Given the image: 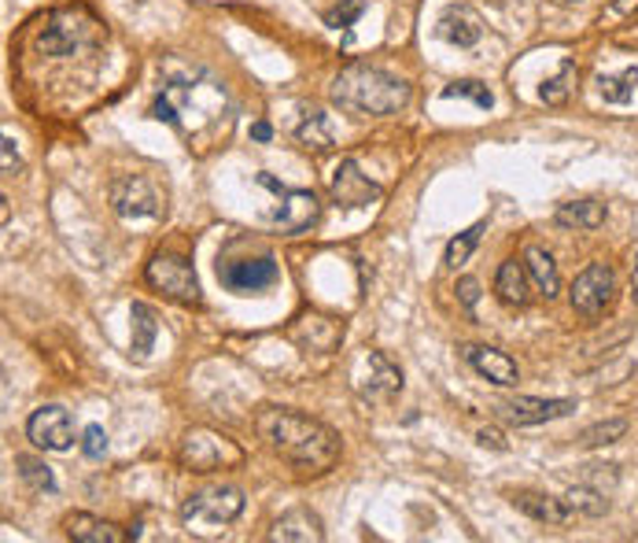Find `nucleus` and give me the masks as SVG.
<instances>
[{"label":"nucleus","instance_id":"nucleus-17","mask_svg":"<svg viewBox=\"0 0 638 543\" xmlns=\"http://www.w3.org/2000/svg\"><path fill=\"white\" fill-rule=\"evenodd\" d=\"M321 540H326V525L307 507L285 510L270 529V543H321Z\"/></svg>","mask_w":638,"mask_h":543},{"label":"nucleus","instance_id":"nucleus-7","mask_svg":"<svg viewBox=\"0 0 638 543\" xmlns=\"http://www.w3.org/2000/svg\"><path fill=\"white\" fill-rule=\"evenodd\" d=\"M255 181L259 185H266L270 193L277 196V207H273V215H270V226H277L285 237L307 234V229L318 223L321 204H318V196H314L310 189H285L273 174H259Z\"/></svg>","mask_w":638,"mask_h":543},{"label":"nucleus","instance_id":"nucleus-37","mask_svg":"<svg viewBox=\"0 0 638 543\" xmlns=\"http://www.w3.org/2000/svg\"><path fill=\"white\" fill-rule=\"evenodd\" d=\"M454 293H458L462 307H469V310H472V307H476V299H480V281H476V278H462Z\"/></svg>","mask_w":638,"mask_h":543},{"label":"nucleus","instance_id":"nucleus-27","mask_svg":"<svg viewBox=\"0 0 638 543\" xmlns=\"http://www.w3.org/2000/svg\"><path fill=\"white\" fill-rule=\"evenodd\" d=\"M576 78H580V67H576L572 59H565V64L557 67V75H554V78H546V82H543L539 100H543V104H550V108H561L565 100L572 97Z\"/></svg>","mask_w":638,"mask_h":543},{"label":"nucleus","instance_id":"nucleus-1","mask_svg":"<svg viewBox=\"0 0 638 543\" xmlns=\"http://www.w3.org/2000/svg\"><path fill=\"white\" fill-rule=\"evenodd\" d=\"M151 118L174 126L189 140H207L210 134L226 129L229 97L218 78H210L204 67H170L156 100H151Z\"/></svg>","mask_w":638,"mask_h":543},{"label":"nucleus","instance_id":"nucleus-24","mask_svg":"<svg viewBox=\"0 0 638 543\" xmlns=\"http://www.w3.org/2000/svg\"><path fill=\"white\" fill-rule=\"evenodd\" d=\"M554 223L561 229H597L605 223V204H597V200H572V204L557 207Z\"/></svg>","mask_w":638,"mask_h":543},{"label":"nucleus","instance_id":"nucleus-13","mask_svg":"<svg viewBox=\"0 0 638 543\" xmlns=\"http://www.w3.org/2000/svg\"><path fill=\"white\" fill-rule=\"evenodd\" d=\"M26 440L42 451H70L75 448V421H70V410L59 404L37 407L34 415L26 418Z\"/></svg>","mask_w":638,"mask_h":543},{"label":"nucleus","instance_id":"nucleus-22","mask_svg":"<svg viewBox=\"0 0 638 543\" xmlns=\"http://www.w3.org/2000/svg\"><path fill=\"white\" fill-rule=\"evenodd\" d=\"M292 337L299 340L303 348L314 351H332L343 340V326L337 318H321V315H307L292 326Z\"/></svg>","mask_w":638,"mask_h":543},{"label":"nucleus","instance_id":"nucleus-10","mask_svg":"<svg viewBox=\"0 0 638 543\" xmlns=\"http://www.w3.org/2000/svg\"><path fill=\"white\" fill-rule=\"evenodd\" d=\"M613 299H616V274L605 263L583 267L569 289V304L583 318H602L613 307Z\"/></svg>","mask_w":638,"mask_h":543},{"label":"nucleus","instance_id":"nucleus-21","mask_svg":"<svg viewBox=\"0 0 638 543\" xmlns=\"http://www.w3.org/2000/svg\"><path fill=\"white\" fill-rule=\"evenodd\" d=\"M494 296H499L505 307H528V299H532L528 267L516 263V259H505L499 267V274H494Z\"/></svg>","mask_w":638,"mask_h":543},{"label":"nucleus","instance_id":"nucleus-31","mask_svg":"<svg viewBox=\"0 0 638 543\" xmlns=\"http://www.w3.org/2000/svg\"><path fill=\"white\" fill-rule=\"evenodd\" d=\"M15 466H19V477H23L34 491H56L53 470H48L42 459H34V455H15Z\"/></svg>","mask_w":638,"mask_h":543},{"label":"nucleus","instance_id":"nucleus-38","mask_svg":"<svg viewBox=\"0 0 638 543\" xmlns=\"http://www.w3.org/2000/svg\"><path fill=\"white\" fill-rule=\"evenodd\" d=\"M476 440H480L483 448H494V451H505V448H510V444L502 440V432H499V429H480V432H476Z\"/></svg>","mask_w":638,"mask_h":543},{"label":"nucleus","instance_id":"nucleus-28","mask_svg":"<svg viewBox=\"0 0 638 543\" xmlns=\"http://www.w3.org/2000/svg\"><path fill=\"white\" fill-rule=\"evenodd\" d=\"M129 318H134V355L145 359L151 348H156V337H159V321H156V310L148 304H134L129 307Z\"/></svg>","mask_w":638,"mask_h":543},{"label":"nucleus","instance_id":"nucleus-33","mask_svg":"<svg viewBox=\"0 0 638 543\" xmlns=\"http://www.w3.org/2000/svg\"><path fill=\"white\" fill-rule=\"evenodd\" d=\"M443 100H472L476 108H488L494 104V93L483 82H476V78H462V82H451L447 89H443Z\"/></svg>","mask_w":638,"mask_h":543},{"label":"nucleus","instance_id":"nucleus-29","mask_svg":"<svg viewBox=\"0 0 638 543\" xmlns=\"http://www.w3.org/2000/svg\"><path fill=\"white\" fill-rule=\"evenodd\" d=\"M638 89V67H627L620 75H602L597 78V93L605 104H627Z\"/></svg>","mask_w":638,"mask_h":543},{"label":"nucleus","instance_id":"nucleus-4","mask_svg":"<svg viewBox=\"0 0 638 543\" xmlns=\"http://www.w3.org/2000/svg\"><path fill=\"white\" fill-rule=\"evenodd\" d=\"M107 42V26L89 12L86 4H67V8H56L48 15V23L37 37V48L45 56H78V53H93Z\"/></svg>","mask_w":638,"mask_h":543},{"label":"nucleus","instance_id":"nucleus-30","mask_svg":"<svg viewBox=\"0 0 638 543\" xmlns=\"http://www.w3.org/2000/svg\"><path fill=\"white\" fill-rule=\"evenodd\" d=\"M627 437V421L624 418H609V421H594L580 432V444L583 448H609L616 440Z\"/></svg>","mask_w":638,"mask_h":543},{"label":"nucleus","instance_id":"nucleus-23","mask_svg":"<svg viewBox=\"0 0 638 543\" xmlns=\"http://www.w3.org/2000/svg\"><path fill=\"white\" fill-rule=\"evenodd\" d=\"M524 267H528L535 293H539L543 299H554L557 293H561V274H557V263L546 248H539V245L524 248Z\"/></svg>","mask_w":638,"mask_h":543},{"label":"nucleus","instance_id":"nucleus-35","mask_svg":"<svg viewBox=\"0 0 638 543\" xmlns=\"http://www.w3.org/2000/svg\"><path fill=\"white\" fill-rule=\"evenodd\" d=\"M635 15H638V0H613L597 23H602V30H616V26L627 23V19H635Z\"/></svg>","mask_w":638,"mask_h":543},{"label":"nucleus","instance_id":"nucleus-2","mask_svg":"<svg viewBox=\"0 0 638 543\" xmlns=\"http://www.w3.org/2000/svg\"><path fill=\"white\" fill-rule=\"evenodd\" d=\"M255 432L281 462H288L299 474H329L340 459V437L326 421L299 415L288 407H262L255 415Z\"/></svg>","mask_w":638,"mask_h":543},{"label":"nucleus","instance_id":"nucleus-25","mask_svg":"<svg viewBox=\"0 0 638 543\" xmlns=\"http://www.w3.org/2000/svg\"><path fill=\"white\" fill-rule=\"evenodd\" d=\"M296 140L303 148H310V152H329L332 148V126H329L326 112H318V108L303 112V123L296 126Z\"/></svg>","mask_w":638,"mask_h":543},{"label":"nucleus","instance_id":"nucleus-12","mask_svg":"<svg viewBox=\"0 0 638 543\" xmlns=\"http://www.w3.org/2000/svg\"><path fill=\"white\" fill-rule=\"evenodd\" d=\"M111 196V207H115V215L123 218H156L163 215V200H159L156 185L145 178V174H123L111 181L107 189Z\"/></svg>","mask_w":638,"mask_h":543},{"label":"nucleus","instance_id":"nucleus-20","mask_svg":"<svg viewBox=\"0 0 638 543\" xmlns=\"http://www.w3.org/2000/svg\"><path fill=\"white\" fill-rule=\"evenodd\" d=\"M513 507L521 510V514L543 521V525H569V521H576L569 502L554 499V496H543V491H516Z\"/></svg>","mask_w":638,"mask_h":543},{"label":"nucleus","instance_id":"nucleus-8","mask_svg":"<svg viewBox=\"0 0 638 543\" xmlns=\"http://www.w3.org/2000/svg\"><path fill=\"white\" fill-rule=\"evenodd\" d=\"M145 278L151 289H159L163 296L178 299V304H189L196 307L200 299V278L196 270H192V263L185 256H178V251H156V256L148 259L145 267Z\"/></svg>","mask_w":638,"mask_h":543},{"label":"nucleus","instance_id":"nucleus-6","mask_svg":"<svg viewBox=\"0 0 638 543\" xmlns=\"http://www.w3.org/2000/svg\"><path fill=\"white\" fill-rule=\"evenodd\" d=\"M244 448L229 437V432L207 429V426H192L185 437H181L178 462L189 470V474H218V470H237L244 466Z\"/></svg>","mask_w":638,"mask_h":543},{"label":"nucleus","instance_id":"nucleus-26","mask_svg":"<svg viewBox=\"0 0 638 543\" xmlns=\"http://www.w3.org/2000/svg\"><path fill=\"white\" fill-rule=\"evenodd\" d=\"M565 502L572 507L576 518H602L609 514V496L602 488H591V485H576L565 491Z\"/></svg>","mask_w":638,"mask_h":543},{"label":"nucleus","instance_id":"nucleus-19","mask_svg":"<svg viewBox=\"0 0 638 543\" xmlns=\"http://www.w3.org/2000/svg\"><path fill=\"white\" fill-rule=\"evenodd\" d=\"M440 37H447L451 45L472 48L483 37V19L465 4H454L440 15Z\"/></svg>","mask_w":638,"mask_h":543},{"label":"nucleus","instance_id":"nucleus-32","mask_svg":"<svg viewBox=\"0 0 638 543\" xmlns=\"http://www.w3.org/2000/svg\"><path fill=\"white\" fill-rule=\"evenodd\" d=\"M483 229H488V226H483V223H476V226H469V229H465V234H458V237H454L451 245H447V256H443V263H447V267H454V270H458L462 263H469V256L476 251V245H480Z\"/></svg>","mask_w":638,"mask_h":543},{"label":"nucleus","instance_id":"nucleus-5","mask_svg":"<svg viewBox=\"0 0 638 543\" xmlns=\"http://www.w3.org/2000/svg\"><path fill=\"white\" fill-rule=\"evenodd\" d=\"M244 514V491L232 485H210L200 488L181 502V525L192 536H218L232 521Z\"/></svg>","mask_w":638,"mask_h":543},{"label":"nucleus","instance_id":"nucleus-36","mask_svg":"<svg viewBox=\"0 0 638 543\" xmlns=\"http://www.w3.org/2000/svg\"><path fill=\"white\" fill-rule=\"evenodd\" d=\"M82 451L89 459H104L107 455V432L100 426H89L86 437H82Z\"/></svg>","mask_w":638,"mask_h":543},{"label":"nucleus","instance_id":"nucleus-40","mask_svg":"<svg viewBox=\"0 0 638 543\" xmlns=\"http://www.w3.org/2000/svg\"><path fill=\"white\" fill-rule=\"evenodd\" d=\"M251 137H255V140H270L273 137L270 123H255V126H251Z\"/></svg>","mask_w":638,"mask_h":543},{"label":"nucleus","instance_id":"nucleus-15","mask_svg":"<svg viewBox=\"0 0 638 543\" xmlns=\"http://www.w3.org/2000/svg\"><path fill=\"white\" fill-rule=\"evenodd\" d=\"M576 410L572 399H535V396H513L499 404V418L510 426H546V421L569 418Z\"/></svg>","mask_w":638,"mask_h":543},{"label":"nucleus","instance_id":"nucleus-9","mask_svg":"<svg viewBox=\"0 0 638 543\" xmlns=\"http://www.w3.org/2000/svg\"><path fill=\"white\" fill-rule=\"evenodd\" d=\"M218 281L232 296H259L281 281V267L273 263V256L218 259Z\"/></svg>","mask_w":638,"mask_h":543},{"label":"nucleus","instance_id":"nucleus-11","mask_svg":"<svg viewBox=\"0 0 638 543\" xmlns=\"http://www.w3.org/2000/svg\"><path fill=\"white\" fill-rule=\"evenodd\" d=\"M354 388L369 404H388L402 392V370L384 351H366L354 366Z\"/></svg>","mask_w":638,"mask_h":543},{"label":"nucleus","instance_id":"nucleus-41","mask_svg":"<svg viewBox=\"0 0 638 543\" xmlns=\"http://www.w3.org/2000/svg\"><path fill=\"white\" fill-rule=\"evenodd\" d=\"M631 299H635V307H638V256H635V263H631Z\"/></svg>","mask_w":638,"mask_h":543},{"label":"nucleus","instance_id":"nucleus-34","mask_svg":"<svg viewBox=\"0 0 638 543\" xmlns=\"http://www.w3.org/2000/svg\"><path fill=\"white\" fill-rule=\"evenodd\" d=\"M362 12H366V0H340L332 12H326V26L332 30H348L354 19H362Z\"/></svg>","mask_w":638,"mask_h":543},{"label":"nucleus","instance_id":"nucleus-3","mask_svg":"<svg viewBox=\"0 0 638 543\" xmlns=\"http://www.w3.org/2000/svg\"><path fill=\"white\" fill-rule=\"evenodd\" d=\"M329 97L340 112H348L354 118H380V115H395L410 104L413 89L407 78L391 75L384 67L373 64H348L332 78Z\"/></svg>","mask_w":638,"mask_h":543},{"label":"nucleus","instance_id":"nucleus-16","mask_svg":"<svg viewBox=\"0 0 638 543\" xmlns=\"http://www.w3.org/2000/svg\"><path fill=\"white\" fill-rule=\"evenodd\" d=\"M462 355L476 370V374H480L483 381H491V385H499V388H513L516 381H521V370H516V362L505 355V351H499V348L469 344V348H462Z\"/></svg>","mask_w":638,"mask_h":543},{"label":"nucleus","instance_id":"nucleus-18","mask_svg":"<svg viewBox=\"0 0 638 543\" xmlns=\"http://www.w3.org/2000/svg\"><path fill=\"white\" fill-rule=\"evenodd\" d=\"M64 529H67V536L78 543H129L134 540L129 529L115 525V521H107V518H93V514H67Z\"/></svg>","mask_w":638,"mask_h":543},{"label":"nucleus","instance_id":"nucleus-14","mask_svg":"<svg viewBox=\"0 0 638 543\" xmlns=\"http://www.w3.org/2000/svg\"><path fill=\"white\" fill-rule=\"evenodd\" d=\"M329 193H332V204H337V207L358 211V207L377 204L380 185L362 174V167L354 163V159H343V163L329 174Z\"/></svg>","mask_w":638,"mask_h":543},{"label":"nucleus","instance_id":"nucleus-39","mask_svg":"<svg viewBox=\"0 0 638 543\" xmlns=\"http://www.w3.org/2000/svg\"><path fill=\"white\" fill-rule=\"evenodd\" d=\"M19 170V152H15V137L4 134V174H15Z\"/></svg>","mask_w":638,"mask_h":543}]
</instances>
